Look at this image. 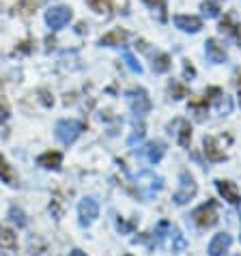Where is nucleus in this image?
Segmentation results:
<instances>
[{"instance_id": "f257e3e1", "label": "nucleus", "mask_w": 241, "mask_h": 256, "mask_svg": "<svg viewBox=\"0 0 241 256\" xmlns=\"http://www.w3.org/2000/svg\"><path fill=\"white\" fill-rule=\"evenodd\" d=\"M82 132H84V123H80V120H76V118H62L56 123V138H58V142H62L65 146L69 144H74V142L82 136Z\"/></svg>"}, {"instance_id": "f03ea898", "label": "nucleus", "mask_w": 241, "mask_h": 256, "mask_svg": "<svg viewBox=\"0 0 241 256\" xmlns=\"http://www.w3.org/2000/svg\"><path fill=\"white\" fill-rule=\"evenodd\" d=\"M136 188H138V194L142 198H153L155 194H160L162 188H164V179L158 176L151 170H144V172H138L136 176Z\"/></svg>"}, {"instance_id": "7ed1b4c3", "label": "nucleus", "mask_w": 241, "mask_h": 256, "mask_svg": "<svg viewBox=\"0 0 241 256\" xmlns=\"http://www.w3.org/2000/svg\"><path fill=\"white\" fill-rule=\"evenodd\" d=\"M196 192H198L196 179L188 172V170H183V172L179 174V188H176L172 200H174L176 204H186V202H190V200H192V198L196 196Z\"/></svg>"}, {"instance_id": "20e7f679", "label": "nucleus", "mask_w": 241, "mask_h": 256, "mask_svg": "<svg viewBox=\"0 0 241 256\" xmlns=\"http://www.w3.org/2000/svg\"><path fill=\"white\" fill-rule=\"evenodd\" d=\"M192 220L200 226V228H211V226H216L218 224V202L209 200V202L200 204L198 209H194Z\"/></svg>"}, {"instance_id": "39448f33", "label": "nucleus", "mask_w": 241, "mask_h": 256, "mask_svg": "<svg viewBox=\"0 0 241 256\" xmlns=\"http://www.w3.org/2000/svg\"><path fill=\"white\" fill-rule=\"evenodd\" d=\"M125 99L130 104V108L134 110V114L142 116L151 110V99H148V93L144 88H132L125 93Z\"/></svg>"}, {"instance_id": "423d86ee", "label": "nucleus", "mask_w": 241, "mask_h": 256, "mask_svg": "<svg viewBox=\"0 0 241 256\" xmlns=\"http://www.w3.org/2000/svg\"><path fill=\"white\" fill-rule=\"evenodd\" d=\"M72 20V9L69 6H52V9L46 11V24L52 28V30H60L65 28Z\"/></svg>"}, {"instance_id": "0eeeda50", "label": "nucleus", "mask_w": 241, "mask_h": 256, "mask_svg": "<svg viewBox=\"0 0 241 256\" xmlns=\"http://www.w3.org/2000/svg\"><path fill=\"white\" fill-rule=\"evenodd\" d=\"M78 216H80V224L82 226H90L99 216V204L93 196L82 198L80 204H78Z\"/></svg>"}, {"instance_id": "6e6552de", "label": "nucleus", "mask_w": 241, "mask_h": 256, "mask_svg": "<svg viewBox=\"0 0 241 256\" xmlns=\"http://www.w3.org/2000/svg\"><path fill=\"white\" fill-rule=\"evenodd\" d=\"M164 153H166V144L162 140H153L140 148V155H142L148 164H160L162 158H164Z\"/></svg>"}, {"instance_id": "1a4fd4ad", "label": "nucleus", "mask_w": 241, "mask_h": 256, "mask_svg": "<svg viewBox=\"0 0 241 256\" xmlns=\"http://www.w3.org/2000/svg\"><path fill=\"white\" fill-rule=\"evenodd\" d=\"M230 246H232V237L228 232H218L214 239H211V244L207 248V252L209 256H224L226 252L230 250Z\"/></svg>"}, {"instance_id": "9d476101", "label": "nucleus", "mask_w": 241, "mask_h": 256, "mask_svg": "<svg viewBox=\"0 0 241 256\" xmlns=\"http://www.w3.org/2000/svg\"><path fill=\"white\" fill-rule=\"evenodd\" d=\"M216 188H218L220 196H222L224 200H228L230 204H241V194H239L237 188L232 186L230 181H222V179H218V181H216Z\"/></svg>"}, {"instance_id": "9b49d317", "label": "nucleus", "mask_w": 241, "mask_h": 256, "mask_svg": "<svg viewBox=\"0 0 241 256\" xmlns=\"http://www.w3.org/2000/svg\"><path fill=\"white\" fill-rule=\"evenodd\" d=\"M174 26L181 28L183 32H198L202 28V22L196 16H174Z\"/></svg>"}, {"instance_id": "f8f14e48", "label": "nucleus", "mask_w": 241, "mask_h": 256, "mask_svg": "<svg viewBox=\"0 0 241 256\" xmlns=\"http://www.w3.org/2000/svg\"><path fill=\"white\" fill-rule=\"evenodd\" d=\"M204 54H207V58L211 62H216V65L226 60V50H224L222 44H218L216 39H209L207 44H204Z\"/></svg>"}, {"instance_id": "ddd939ff", "label": "nucleus", "mask_w": 241, "mask_h": 256, "mask_svg": "<svg viewBox=\"0 0 241 256\" xmlns=\"http://www.w3.org/2000/svg\"><path fill=\"white\" fill-rule=\"evenodd\" d=\"M37 164L41 168H48V170H58L60 164H62V153L58 151H46L44 155L37 158Z\"/></svg>"}, {"instance_id": "4468645a", "label": "nucleus", "mask_w": 241, "mask_h": 256, "mask_svg": "<svg viewBox=\"0 0 241 256\" xmlns=\"http://www.w3.org/2000/svg\"><path fill=\"white\" fill-rule=\"evenodd\" d=\"M127 41V32L120 30V28H114V30L106 32L102 39H99V46H106V48H116V46H123Z\"/></svg>"}, {"instance_id": "2eb2a0df", "label": "nucleus", "mask_w": 241, "mask_h": 256, "mask_svg": "<svg viewBox=\"0 0 241 256\" xmlns=\"http://www.w3.org/2000/svg\"><path fill=\"white\" fill-rule=\"evenodd\" d=\"M204 155H207L209 162H224L226 160V153L218 146L216 138H204Z\"/></svg>"}, {"instance_id": "dca6fc26", "label": "nucleus", "mask_w": 241, "mask_h": 256, "mask_svg": "<svg viewBox=\"0 0 241 256\" xmlns=\"http://www.w3.org/2000/svg\"><path fill=\"white\" fill-rule=\"evenodd\" d=\"M0 179H2L6 186H18V174L16 170H13L9 164H6V160L0 155Z\"/></svg>"}, {"instance_id": "f3484780", "label": "nucleus", "mask_w": 241, "mask_h": 256, "mask_svg": "<svg viewBox=\"0 0 241 256\" xmlns=\"http://www.w3.org/2000/svg\"><path fill=\"white\" fill-rule=\"evenodd\" d=\"M0 248H4V250H18V234L9 230V228H0Z\"/></svg>"}, {"instance_id": "a211bd4d", "label": "nucleus", "mask_w": 241, "mask_h": 256, "mask_svg": "<svg viewBox=\"0 0 241 256\" xmlns=\"http://www.w3.org/2000/svg\"><path fill=\"white\" fill-rule=\"evenodd\" d=\"M179 127H181V130L176 132V140H179L181 146L188 148L190 146V140H192V127H190L188 120H181V118H179Z\"/></svg>"}, {"instance_id": "6ab92c4d", "label": "nucleus", "mask_w": 241, "mask_h": 256, "mask_svg": "<svg viewBox=\"0 0 241 256\" xmlns=\"http://www.w3.org/2000/svg\"><path fill=\"white\" fill-rule=\"evenodd\" d=\"M9 220L13 224H18V228H24V226L28 224V218H26V213L20 209V207H16V204H13V207L9 209Z\"/></svg>"}, {"instance_id": "aec40b11", "label": "nucleus", "mask_w": 241, "mask_h": 256, "mask_svg": "<svg viewBox=\"0 0 241 256\" xmlns=\"http://www.w3.org/2000/svg\"><path fill=\"white\" fill-rule=\"evenodd\" d=\"M170 237H172V252H183V250H186L188 241H186V237L181 234V230L172 228V230H170Z\"/></svg>"}, {"instance_id": "412c9836", "label": "nucleus", "mask_w": 241, "mask_h": 256, "mask_svg": "<svg viewBox=\"0 0 241 256\" xmlns=\"http://www.w3.org/2000/svg\"><path fill=\"white\" fill-rule=\"evenodd\" d=\"M153 69L158 71V74H166V71L170 69V56H168V54H160V56H155V60H153Z\"/></svg>"}, {"instance_id": "4be33fe9", "label": "nucleus", "mask_w": 241, "mask_h": 256, "mask_svg": "<svg viewBox=\"0 0 241 256\" xmlns=\"http://www.w3.org/2000/svg\"><path fill=\"white\" fill-rule=\"evenodd\" d=\"M86 2L95 13H110L112 9V0H86Z\"/></svg>"}, {"instance_id": "5701e85b", "label": "nucleus", "mask_w": 241, "mask_h": 256, "mask_svg": "<svg viewBox=\"0 0 241 256\" xmlns=\"http://www.w3.org/2000/svg\"><path fill=\"white\" fill-rule=\"evenodd\" d=\"M200 9H202V13H204V16H207V18H216L218 13H220L216 0H207V2H202Z\"/></svg>"}, {"instance_id": "b1692460", "label": "nucleus", "mask_w": 241, "mask_h": 256, "mask_svg": "<svg viewBox=\"0 0 241 256\" xmlns=\"http://www.w3.org/2000/svg\"><path fill=\"white\" fill-rule=\"evenodd\" d=\"M34 6H37V2H34V0H22V2L16 6V11H20L22 16H30V13L34 11Z\"/></svg>"}, {"instance_id": "393cba45", "label": "nucleus", "mask_w": 241, "mask_h": 256, "mask_svg": "<svg viewBox=\"0 0 241 256\" xmlns=\"http://www.w3.org/2000/svg\"><path fill=\"white\" fill-rule=\"evenodd\" d=\"M123 58L127 62V67H130L132 71H136V74H142V67H140V62L134 58V54L132 52H123Z\"/></svg>"}, {"instance_id": "a878e982", "label": "nucleus", "mask_w": 241, "mask_h": 256, "mask_svg": "<svg viewBox=\"0 0 241 256\" xmlns=\"http://www.w3.org/2000/svg\"><path fill=\"white\" fill-rule=\"evenodd\" d=\"M220 30L226 32V34H237V24H232L230 18H224L222 24H220Z\"/></svg>"}, {"instance_id": "bb28decb", "label": "nucleus", "mask_w": 241, "mask_h": 256, "mask_svg": "<svg viewBox=\"0 0 241 256\" xmlns=\"http://www.w3.org/2000/svg\"><path fill=\"white\" fill-rule=\"evenodd\" d=\"M142 138H144V125H136V130H134V134L130 136V140H127V142H130V146H134L136 142H140Z\"/></svg>"}, {"instance_id": "cd10ccee", "label": "nucleus", "mask_w": 241, "mask_h": 256, "mask_svg": "<svg viewBox=\"0 0 241 256\" xmlns=\"http://www.w3.org/2000/svg\"><path fill=\"white\" fill-rule=\"evenodd\" d=\"M6 118H9V108H6V106H0V125H4Z\"/></svg>"}, {"instance_id": "c85d7f7f", "label": "nucleus", "mask_w": 241, "mask_h": 256, "mask_svg": "<svg viewBox=\"0 0 241 256\" xmlns=\"http://www.w3.org/2000/svg\"><path fill=\"white\" fill-rule=\"evenodd\" d=\"M170 90H174V99H181L183 97V93H186V90H183L179 84H174V86H170Z\"/></svg>"}, {"instance_id": "c756f323", "label": "nucleus", "mask_w": 241, "mask_h": 256, "mask_svg": "<svg viewBox=\"0 0 241 256\" xmlns=\"http://www.w3.org/2000/svg\"><path fill=\"white\" fill-rule=\"evenodd\" d=\"M148 6H160V9H164V2L166 0H144Z\"/></svg>"}, {"instance_id": "7c9ffc66", "label": "nucleus", "mask_w": 241, "mask_h": 256, "mask_svg": "<svg viewBox=\"0 0 241 256\" xmlns=\"http://www.w3.org/2000/svg\"><path fill=\"white\" fill-rule=\"evenodd\" d=\"M69 256H86V254H84L82 250H78V248H76V250H72V252H69Z\"/></svg>"}, {"instance_id": "2f4dec72", "label": "nucleus", "mask_w": 241, "mask_h": 256, "mask_svg": "<svg viewBox=\"0 0 241 256\" xmlns=\"http://www.w3.org/2000/svg\"><path fill=\"white\" fill-rule=\"evenodd\" d=\"M186 74H188V76H194V69L190 67V65H186Z\"/></svg>"}, {"instance_id": "473e14b6", "label": "nucleus", "mask_w": 241, "mask_h": 256, "mask_svg": "<svg viewBox=\"0 0 241 256\" xmlns=\"http://www.w3.org/2000/svg\"><path fill=\"white\" fill-rule=\"evenodd\" d=\"M237 84H239V86H241V76H239V80H237Z\"/></svg>"}]
</instances>
